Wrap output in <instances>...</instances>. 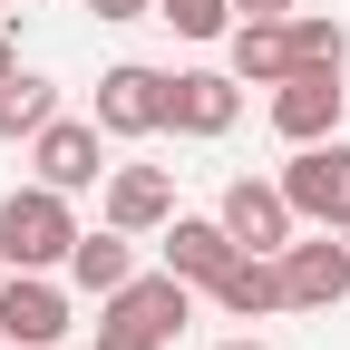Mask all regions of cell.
<instances>
[{"mask_svg":"<svg viewBox=\"0 0 350 350\" xmlns=\"http://www.w3.org/2000/svg\"><path fill=\"white\" fill-rule=\"evenodd\" d=\"M68 243H78V214H68L59 185H10L0 195V262L10 273H59Z\"/></svg>","mask_w":350,"mask_h":350,"instance_id":"obj_1","label":"cell"},{"mask_svg":"<svg viewBox=\"0 0 350 350\" xmlns=\"http://www.w3.org/2000/svg\"><path fill=\"white\" fill-rule=\"evenodd\" d=\"M273 262H282V301H292V312H331V301H350V234H340V224L292 234Z\"/></svg>","mask_w":350,"mask_h":350,"instance_id":"obj_2","label":"cell"},{"mask_svg":"<svg viewBox=\"0 0 350 350\" xmlns=\"http://www.w3.org/2000/svg\"><path fill=\"white\" fill-rule=\"evenodd\" d=\"M282 195H292L301 224H350V137H312V146H292Z\"/></svg>","mask_w":350,"mask_h":350,"instance_id":"obj_3","label":"cell"},{"mask_svg":"<svg viewBox=\"0 0 350 350\" xmlns=\"http://www.w3.org/2000/svg\"><path fill=\"white\" fill-rule=\"evenodd\" d=\"M98 321L146 331V340H165V350H175V331L195 321V282H175V273H126V282L98 301Z\"/></svg>","mask_w":350,"mask_h":350,"instance_id":"obj_4","label":"cell"},{"mask_svg":"<svg viewBox=\"0 0 350 350\" xmlns=\"http://www.w3.org/2000/svg\"><path fill=\"white\" fill-rule=\"evenodd\" d=\"M0 340L10 350H59L68 340V292L49 273H0Z\"/></svg>","mask_w":350,"mask_h":350,"instance_id":"obj_5","label":"cell"},{"mask_svg":"<svg viewBox=\"0 0 350 350\" xmlns=\"http://www.w3.org/2000/svg\"><path fill=\"white\" fill-rule=\"evenodd\" d=\"M243 117V78L234 68H175L165 78V126L175 137H224Z\"/></svg>","mask_w":350,"mask_h":350,"instance_id":"obj_6","label":"cell"},{"mask_svg":"<svg viewBox=\"0 0 350 350\" xmlns=\"http://www.w3.org/2000/svg\"><path fill=\"white\" fill-rule=\"evenodd\" d=\"M340 107H350V88L340 68H292L273 88V126H282V146H312V137H340Z\"/></svg>","mask_w":350,"mask_h":350,"instance_id":"obj_7","label":"cell"},{"mask_svg":"<svg viewBox=\"0 0 350 350\" xmlns=\"http://www.w3.org/2000/svg\"><path fill=\"white\" fill-rule=\"evenodd\" d=\"M156 126H165V68L117 59L98 78V137H156Z\"/></svg>","mask_w":350,"mask_h":350,"instance_id":"obj_8","label":"cell"},{"mask_svg":"<svg viewBox=\"0 0 350 350\" xmlns=\"http://www.w3.org/2000/svg\"><path fill=\"white\" fill-rule=\"evenodd\" d=\"M214 214H224V234H234L243 253H282V243H292V224H301L292 195H282V185H262V175H234Z\"/></svg>","mask_w":350,"mask_h":350,"instance_id":"obj_9","label":"cell"},{"mask_svg":"<svg viewBox=\"0 0 350 350\" xmlns=\"http://www.w3.org/2000/svg\"><path fill=\"white\" fill-rule=\"evenodd\" d=\"M243 243L224 234V214H165V273L175 282H195V292H214L224 282V262H234Z\"/></svg>","mask_w":350,"mask_h":350,"instance_id":"obj_10","label":"cell"},{"mask_svg":"<svg viewBox=\"0 0 350 350\" xmlns=\"http://www.w3.org/2000/svg\"><path fill=\"white\" fill-rule=\"evenodd\" d=\"M29 165H39V185H59V195H78V185H98V117H49L29 137Z\"/></svg>","mask_w":350,"mask_h":350,"instance_id":"obj_11","label":"cell"},{"mask_svg":"<svg viewBox=\"0 0 350 350\" xmlns=\"http://www.w3.org/2000/svg\"><path fill=\"white\" fill-rule=\"evenodd\" d=\"M165 214H175L165 165H107V224L117 234H165Z\"/></svg>","mask_w":350,"mask_h":350,"instance_id":"obj_12","label":"cell"},{"mask_svg":"<svg viewBox=\"0 0 350 350\" xmlns=\"http://www.w3.org/2000/svg\"><path fill=\"white\" fill-rule=\"evenodd\" d=\"M224 49H234V78L243 88H282L292 78V20H234Z\"/></svg>","mask_w":350,"mask_h":350,"instance_id":"obj_13","label":"cell"},{"mask_svg":"<svg viewBox=\"0 0 350 350\" xmlns=\"http://www.w3.org/2000/svg\"><path fill=\"white\" fill-rule=\"evenodd\" d=\"M59 273H68L78 292H98V301H107V292H117L126 273H137V234H117V224H98V234H78Z\"/></svg>","mask_w":350,"mask_h":350,"instance_id":"obj_14","label":"cell"},{"mask_svg":"<svg viewBox=\"0 0 350 350\" xmlns=\"http://www.w3.org/2000/svg\"><path fill=\"white\" fill-rule=\"evenodd\" d=\"M214 301H224L234 321L292 312V301H282V262H273V253H234V262H224V282H214Z\"/></svg>","mask_w":350,"mask_h":350,"instance_id":"obj_15","label":"cell"},{"mask_svg":"<svg viewBox=\"0 0 350 350\" xmlns=\"http://www.w3.org/2000/svg\"><path fill=\"white\" fill-rule=\"evenodd\" d=\"M49 117H59V78H39V68H10V78H0V146L39 137Z\"/></svg>","mask_w":350,"mask_h":350,"instance_id":"obj_16","label":"cell"},{"mask_svg":"<svg viewBox=\"0 0 350 350\" xmlns=\"http://www.w3.org/2000/svg\"><path fill=\"white\" fill-rule=\"evenodd\" d=\"M292 68H350V29L321 10H292Z\"/></svg>","mask_w":350,"mask_h":350,"instance_id":"obj_17","label":"cell"},{"mask_svg":"<svg viewBox=\"0 0 350 350\" xmlns=\"http://www.w3.org/2000/svg\"><path fill=\"white\" fill-rule=\"evenodd\" d=\"M156 20H165L175 39H224V29H234V0H156Z\"/></svg>","mask_w":350,"mask_h":350,"instance_id":"obj_18","label":"cell"},{"mask_svg":"<svg viewBox=\"0 0 350 350\" xmlns=\"http://www.w3.org/2000/svg\"><path fill=\"white\" fill-rule=\"evenodd\" d=\"M98 350H165V340H146V331H117V321H98Z\"/></svg>","mask_w":350,"mask_h":350,"instance_id":"obj_19","label":"cell"},{"mask_svg":"<svg viewBox=\"0 0 350 350\" xmlns=\"http://www.w3.org/2000/svg\"><path fill=\"white\" fill-rule=\"evenodd\" d=\"M98 20H156V0H88Z\"/></svg>","mask_w":350,"mask_h":350,"instance_id":"obj_20","label":"cell"},{"mask_svg":"<svg viewBox=\"0 0 350 350\" xmlns=\"http://www.w3.org/2000/svg\"><path fill=\"white\" fill-rule=\"evenodd\" d=\"M234 10H243V20H292L301 0H234Z\"/></svg>","mask_w":350,"mask_h":350,"instance_id":"obj_21","label":"cell"},{"mask_svg":"<svg viewBox=\"0 0 350 350\" xmlns=\"http://www.w3.org/2000/svg\"><path fill=\"white\" fill-rule=\"evenodd\" d=\"M10 68H20V49H10V29H0V78H10Z\"/></svg>","mask_w":350,"mask_h":350,"instance_id":"obj_22","label":"cell"},{"mask_svg":"<svg viewBox=\"0 0 350 350\" xmlns=\"http://www.w3.org/2000/svg\"><path fill=\"white\" fill-rule=\"evenodd\" d=\"M20 10H29V0H0V20H20Z\"/></svg>","mask_w":350,"mask_h":350,"instance_id":"obj_23","label":"cell"},{"mask_svg":"<svg viewBox=\"0 0 350 350\" xmlns=\"http://www.w3.org/2000/svg\"><path fill=\"white\" fill-rule=\"evenodd\" d=\"M224 350H262V340H224Z\"/></svg>","mask_w":350,"mask_h":350,"instance_id":"obj_24","label":"cell"},{"mask_svg":"<svg viewBox=\"0 0 350 350\" xmlns=\"http://www.w3.org/2000/svg\"><path fill=\"white\" fill-rule=\"evenodd\" d=\"M0 273H10V262H0Z\"/></svg>","mask_w":350,"mask_h":350,"instance_id":"obj_25","label":"cell"},{"mask_svg":"<svg viewBox=\"0 0 350 350\" xmlns=\"http://www.w3.org/2000/svg\"><path fill=\"white\" fill-rule=\"evenodd\" d=\"M340 234H350V224H340Z\"/></svg>","mask_w":350,"mask_h":350,"instance_id":"obj_26","label":"cell"}]
</instances>
